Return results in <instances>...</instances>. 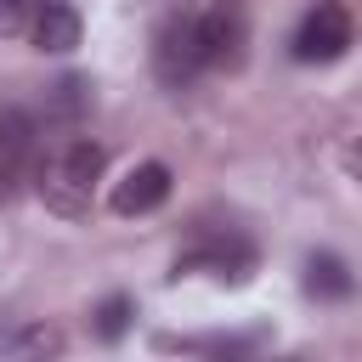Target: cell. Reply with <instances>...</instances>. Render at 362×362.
I'll return each instance as SVG.
<instances>
[{"label":"cell","instance_id":"9a60e30c","mask_svg":"<svg viewBox=\"0 0 362 362\" xmlns=\"http://www.w3.org/2000/svg\"><path fill=\"white\" fill-rule=\"evenodd\" d=\"M266 362H305V356H266Z\"/></svg>","mask_w":362,"mask_h":362},{"label":"cell","instance_id":"30bf717a","mask_svg":"<svg viewBox=\"0 0 362 362\" xmlns=\"http://www.w3.org/2000/svg\"><path fill=\"white\" fill-rule=\"evenodd\" d=\"M85 113H90V79H85V74H62V79L45 90V119L74 130Z\"/></svg>","mask_w":362,"mask_h":362},{"label":"cell","instance_id":"3957f363","mask_svg":"<svg viewBox=\"0 0 362 362\" xmlns=\"http://www.w3.org/2000/svg\"><path fill=\"white\" fill-rule=\"evenodd\" d=\"M356 45V23H351V11L339 6V0H317L305 17H300V28H294V40H288V57L294 62H339L345 51Z\"/></svg>","mask_w":362,"mask_h":362},{"label":"cell","instance_id":"8fae6325","mask_svg":"<svg viewBox=\"0 0 362 362\" xmlns=\"http://www.w3.org/2000/svg\"><path fill=\"white\" fill-rule=\"evenodd\" d=\"M130 322H136V300H130V294H107V300L90 311V334H96L102 345H119V339L130 334Z\"/></svg>","mask_w":362,"mask_h":362},{"label":"cell","instance_id":"9c48e42d","mask_svg":"<svg viewBox=\"0 0 362 362\" xmlns=\"http://www.w3.org/2000/svg\"><path fill=\"white\" fill-rule=\"evenodd\" d=\"M300 283H305V294H311V300H322V305H339V300H351V294H356V272H351L334 249H311V255H305Z\"/></svg>","mask_w":362,"mask_h":362},{"label":"cell","instance_id":"6da1fadb","mask_svg":"<svg viewBox=\"0 0 362 362\" xmlns=\"http://www.w3.org/2000/svg\"><path fill=\"white\" fill-rule=\"evenodd\" d=\"M102 170H107L102 141H90V136H68V141H57V147L40 158L34 187H40V198H45V209H51V215L79 221V215L90 209V198H96Z\"/></svg>","mask_w":362,"mask_h":362},{"label":"cell","instance_id":"277c9868","mask_svg":"<svg viewBox=\"0 0 362 362\" xmlns=\"http://www.w3.org/2000/svg\"><path fill=\"white\" fill-rule=\"evenodd\" d=\"M204 68L209 62H204V45H198V17L164 23L158 40H153V74H158V85L164 90H187Z\"/></svg>","mask_w":362,"mask_h":362},{"label":"cell","instance_id":"4fadbf2b","mask_svg":"<svg viewBox=\"0 0 362 362\" xmlns=\"http://www.w3.org/2000/svg\"><path fill=\"white\" fill-rule=\"evenodd\" d=\"M23 28H34V6L28 0H0V40H11Z\"/></svg>","mask_w":362,"mask_h":362},{"label":"cell","instance_id":"7c38bea8","mask_svg":"<svg viewBox=\"0 0 362 362\" xmlns=\"http://www.w3.org/2000/svg\"><path fill=\"white\" fill-rule=\"evenodd\" d=\"M11 351H17V362H57V356H62V334L45 328V322H28V328L11 339Z\"/></svg>","mask_w":362,"mask_h":362},{"label":"cell","instance_id":"5bb4252c","mask_svg":"<svg viewBox=\"0 0 362 362\" xmlns=\"http://www.w3.org/2000/svg\"><path fill=\"white\" fill-rule=\"evenodd\" d=\"M345 170H351V175H362V141H351V147H345Z\"/></svg>","mask_w":362,"mask_h":362},{"label":"cell","instance_id":"8992f818","mask_svg":"<svg viewBox=\"0 0 362 362\" xmlns=\"http://www.w3.org/2000/svg\"><path fill=\"white\" fill-rule=\"evenodd\" d=\"M34 147H40L34 113L17 107V102H6V107H0V198L17 192V181H23L28 164H34Z\"/></svg>","mask_w":362,"mask_h":362},{"label":"cell","instance_id":"52a82bcc","mask_svg":"<svg viewBox=\"0 0 362 362\" xmlns=\"http://www.w3.org/2000/svg\"><path fill=\"white\" fill-rule=\"evenodd\" d=\"M243 40H249V28H243L238 11L215 6V11L198 17V45H204V62L209 68H238L243 62Z\"/></svg>","mask_w":362,"mask_h":362},{"label":"cell","instance_id":"5b68a950","mask_svg":"<svg viewBox=\"0 0 362 362\" xmlns=\"http://www.w3.org/2000/svg\"><path fill=\"white\" fill-rule=\"evenodd\" d=\"M170 187H175L170 164H158V158H141V164H130V170L113 181V192H107V209H113V215H124V221H136V215H153V209L170 198Z\"/></svg>","mask_w":362,"mask_h":362},{"label":"cell","instance_id":"7a4b0ae2","mask_svg":"<svg viewBox=\"0 0 362 362\" xmlns=\"http://www.w3.org/2000/svg\"><path fill=\"white\" fill-rule=\"evenodd\" d=\"M255 266H260V249L243 238V232H204L192 249H181L175 255V266H170V277H192V272H204V277H215V283H226V288H243L249 277H255Z\"/></svg>","mask_w":362,"mask_h":362},{"label":"cell","instance_id":"ba28073f","mask_svg":"<svg viewBox=\"0 0 362 362\" xmlns=\"http://www.w3.org/2000/svg\"><path fill=\"white\" fill-rule=\"evenodd\" d=\"M79 34H85V23H79V11H74L68 0H40V6H34V28H28L34 51L68 57V51L79 45Z\"/></svg>","mask_w":362,"mask_h":362}]
</instances>
